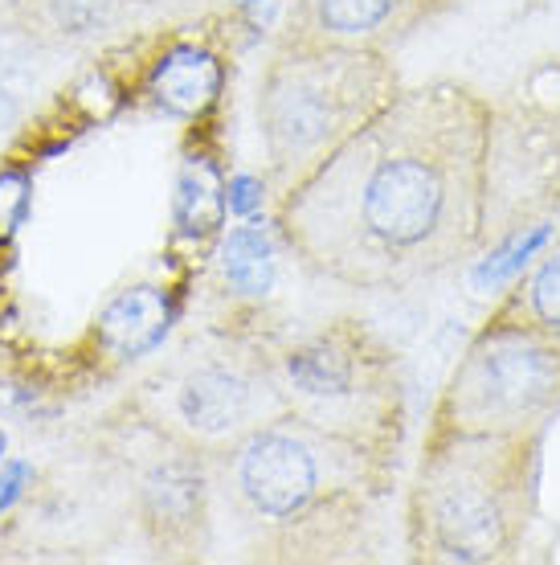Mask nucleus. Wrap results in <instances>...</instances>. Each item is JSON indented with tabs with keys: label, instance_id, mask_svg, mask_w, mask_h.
<instances>
[{
	"label": "nucleus",
	"instance_id": "nucleus-13",
	"mask_svg": "<svg viewBox=\"0 0 560 565\" xmlns=\"http://www.w3.org/2000/svg\"><path fill=\"white\" fill-rule=\"evenodd\" d=\"M225 270H229V287L238 291H262L267 287V246L258 238V230H234L229 234V246H225Z\"/></svg>",
	"mask_w": 560,
	"mask_h": 565
},
{
	"label": "nucleus",
	"instance_id": "nucleus-8",
	"mask_svg": "<svg viewBox=\"0 0 560 565\" xmlns=\"http://www.w3.org/2000/svg\"><path fill=\"white\" fill-rule=\"evenodd\" d=\"M560 217V95L519 90L487 107L478 160V255Z\"/></svg>",
	"mask_w": 560,
	"mask_h": 565
},
{
	"label": "nucleus",
	"instance_id": "nucleus-2",
	"mask_svg": "<svg viewBox=\"0 0 560 565\" xmlns=\"http://www.w3.org/2000/svg\"><path fill=\"white\" fill-rule=\"evenodd\" d=\"M213 529L270 565L344 562L373 550L397 463L282 411L209 455Z\"/></svg>",
	"mask_w": 560,
	"mask_h": 565
},
{
	"label": "nucleus",
	"instance_id": "nucleus-12",
	"mask_svg": "<svg viewBox=\"0 0 560 565\" xmlns=\"http://www.w3.org/2000/svg\"><path fill=\"white\" fill-rule=\"evenodd\" d=\"M499 308L560 332V238L548 250H540L532 267L499 296Z\"/></svg>",
	"mask_w": 560,
	"mask_h": 565
},
{
	"label": "nucleus",
	"instance_id": "nucleus-14",
	"mask_svg": "<svg viewBox=\"0 0 560 565\" xmlns=\"http://www.w3.org/2000/svg\"><path fill=\"white\" fill-rule=\"evenodd\" d=\"M140 4H176V0H140Z\"/></svg>",
	"mask_w": 560,
	"mask_h": 565
},
{
	"label": "nucleus",
	"instance_id": "nucleus-1",
	"mask_svg": "<svg viewBox=\"0 0 560 565\" xmlns=\"http://www.w3.org/2000/svg\"><path fill=\"white\" fill-rule=\"evenodd\" d=\"M487 107L454 78L401 86L274 201L282 246L356 291H401L475 258Z\"/></svg>",
	"mask_w": 560,
	"mask_h": 565
},
{
	"label": "nucleus",
	"instance_id": "nucleus-3",
	"mask_svg": "<svg viewBox=\"0 0 560 565\" xmlns=\"http://www.w3.org/2000/svg\"><path fill=\"white\" fill-rule=\"evenodd\" d=\"M545 435H426L406 492L418 565H507L540 516Z\"/></svg>",
	"mask_w": 560,
	"mask_h": 565
},
{
	"label": "nucleus",
	"instance_id": "nucleus-9",
	"mask_svg": "<svg viewBox=\"0 0 560 565\" xmlns=\"http://www.w3.org/2000/svg\"><path fill=\"white\" fill-rule=\"evenodd\" d=\"M103 430L131 451V516L148 550L169 562H201L213 545L209 459L119 414H111Z\"/></svg>",
	"mask_w": 560,
	"mask_h": 565
},
{
	"label": "nucleus",
	"instance_id": "nucleus-6",
	"mask_svg": "<svg viewBox=\"0 0 560 565\" xmlns=\"http://www.w3.org/2000/svg\"><path fill=\"white\" fill-rule=\"evenodd\" d=\"M282 406L380 459H401L409 382L401 353L365 316H332L299 337H274Z\"/></svg>",
	"mask_w": 560,
	"mask_h": 565
},
{
	"label": "nucleus",
	"instance_id": "nucleus-11",
	"mask_svg": "<svg viewBox=\"0 0 560 565\" xmlns=\"http://www.w3.org/2000/svg\"><path fill=\"white\" fill-rule=\"evenodd\" d=\"M13 29L42 50H74L123 29L140 0H0Z\"/></svg>",
	"mask_w": 560,
	"mask_h": 565
},
{
	"label": "nucleus",
	"instance_id": "nucleus-7",
	"mask_svg": "<svg viewBox=\"0 0 560 565\" xmlns=\"http://www.w3.org/2000/svg\"><path fill=\"white\" fill-rule=\"evenodd\" d=\"M560 418V332L495 308L466 340L426 435H548Z\"/></svg>",
	"mask_w": 560,
	"mask_h": 565
},
{
	"label": "nucleus",
	"instance_id": "nucleus-5",
	"mask_svg": "<svg viewBox=\"0 0 560 565\" xmlns=\"http://www.w3.org/2000/svg\"><path fill=\"white\" fill-rule=\"evenodd\" d=\"M274 337L279 332L246 320L205 328L152 369L115 414L209 459L287 411L274 377Z\"/></svg>",
	"mask_w": 560,
	"mask_h": 565
},
{
	"label": "nucleus",
	"instance_id": "nucleus-10",
	"mask_svg": "<svg viewBox=\"0 0 560 565\" xmlns=\"http://www.w3.org/2000/svg\"><path fill=\"white\" fill-rule=\"evenodd\" d=\"M454 4L459 0H291L274 42L397 54Z\"/></svg>",
	"mask_w": 560,
	"mask_h": 565
},
{
	"label": "nucleus",
	"instance_id": "nucleus-4",
	"mask_svg": "<svg viewBox=\"0 0 560 565\" xmlns=\"http://www.w3.org/2000/svg\"><path fill=\"white\" fill-rule=\"evenodd\" d=\"M401 86L392 54L274 42L254 90V128L270 198L279 201L311 177Z\"/></svg>",
	"mask_w": 560,
	"mask_h": 565
},
{
	"label": "nucleus",
	"instance_id": "nucleus-15",
	"mask_svg": "<svg viewBox=\"0 0 560 565\" xmlns=\"http://www.w3.org/2000/svg\"><path fill=\"white\" fill-rule=\"evenodd\" d=\"M0 451H4V435H0Z\"/></svg>",
	"mask_w": 560,
	"mask_h": 565
}]
</instances>
